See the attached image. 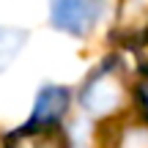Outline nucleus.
Segmentation results:
<instances>
[{
  "instance_id": "obj_6",
  "label": "nucleus",
  "mask_w": 148,
  "mask_h": 148,
  "mask_svg": "<svg viewBox=\"0 0 148 148\" xmlns=\"http://www.w3.org/2000/svg\"><path fill=\"white\" fill-rule=\"evenodd\" d=\"M27 41L25 30H14V27H0V71L16 58L22 44Z\"/></svg>"
},
{
  "instance_id": "obj_5",
  "label": "nucleus",
  "mask_w": 148,
  "mask_h": 148,
  "mask_svg": "<svg viewBox=\"0 0 148 148\" xmlns=\"http://www.w3.org/2000/svg\"><path fill=\"white\" fill-rule=\"evenodd\" d=\"M5 148H69V140L58 126H22L19 132H11Z\"/></svg>"
},
{
  "instance_id": "obj_8",
  "label": "nucleus",
  "mask_w": 148,
  "mask_h": 148,
  "mask_svg": "<svg viewBox=\"0 0 148 148\" xmlns=\"http://www.w3.org/2000/svg\"><path fill=\"white\" fill-rule=\"evenodd\" d=\"M137 99H140V107H143V112L148 118V74H145V79L140 82V88H137Z\"/></svg>"
},
{
  "instance_id": "obj_4",
  "label": "nucleus",
  "mask_w": 148,
  "mask_h": 148,
  "mask_svg": "<svg viewBox=\"0 0 148 148\" xmlns=\"http://www.w3.org/2000/svg\"><path fill=\"white\" fill-rule=\"evenodd\" d=\"M69 90L58 88V85H47V88L38 93L36 107H33L30 123L33 126H58V121L66 115L69 110Z\"/></svg>"
},
{
  "instance_id": "obj_1",
  "label": "nucleus",
  "mask_w": 148,
  "mask_h": 148,
  "mask_svg": "<svg viewBox=\"0 0 148 148\" xmlns=\"http://www.w3.org/2000/svg\"><path fill=\"white\" fill-rule=\"evenodd\" d=\"M126 99V79L118 60H107L88 77L79 90V104L90 115H112Z\"/></svg>"
},
{
  "instance_id": "obj_3",
  "label": "nucleus",
  "mask_w": 148,
  "mask_h": 148,
  "mask_svg": "<svg viewBox=\"0 0 148 148\" xmlns=\"http://www.w3.org/2000/svg\"><path fill=\"white\" fill-rule=\"evenodd\" d=\"M112 38L126 44H143L148 38V0H121Z\"/></svg>"
},
{
  "instance_id": "obj_2",
  "label": "nucleus",
  "mask_w": 148,
  "mask_h": 148,
  "mask_svg": "<svg viewBox=\"0 0 148 148\" xmlns=\"http://www.w3.org/2000/svg\"><path fill=\"white\" fill-rule=\"evenodd\" d=\"M101 16V0H52V25L71 36H88Z\"/></svg>"
},
{
  "instance_id": "obj_7",
  "label": "nucleus",
  "mask_w": 148,
  "mask_h": 148,
  "mask_svg": "<svg viewBox=\"0 0 148 148\" xmlns=\"http://www.w3.org/2000/svg\"><path fill=\"white\" fill-rule=\"evenodd\" d=\"M118 148H148V126H129L121 132Z\"/></svg>"
}]
</instances>
